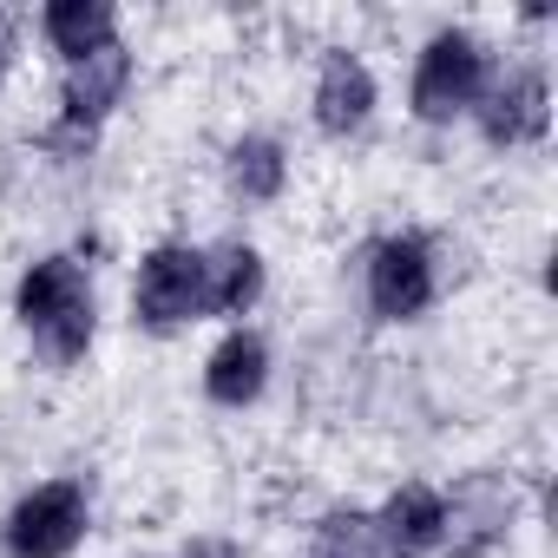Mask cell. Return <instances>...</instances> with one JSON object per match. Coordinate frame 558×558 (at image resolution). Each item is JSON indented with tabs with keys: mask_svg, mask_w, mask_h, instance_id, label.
<instances>
[{
	"mask_svg": "<svg viewBox=\"0 0 558 558\" xmlns=\"http://www.w3.org/2000/svg\"><path fill=\"white\" fill-rule=\"evenodd\" d=\"M21 323L47 349V362H80L93 349V290L73 256H40L21 276Z\"/></svg>",
	"mask_w": 558,
	"mask_h": 558,
	"instance_id": "6da1fadb",
	"label": "cell"
},
{
	"mask_svg": "<svg viewBox=\"0 0 558 558\" xmlns=\"http://www.w3.org/2000/svg\"><path fill=\"white\" fill-rule=\"evenodd\" d=\"M310 558H408L395 545V532L381 525V512H362V506H342L316 525V545Z\"/></svg>",
	"mask_w": 558,
	"mask_h": 558,
	"instance_id": "7c38bea8",
	"label": "cell"
},
{
	"mask_svg": "<svg viewBox=\"0 0 558 558\" xmlns=\"http://www.w3.org/2000/svg\"><path fill=\"white\" fill-rule=\"evenodd\" d=\"M112 27H119V14L99 8V0H53V8H47V40L66 60H86V53L112 47Z\"/></svg>",
	"mask_w": 558,
	"mask_h": 558,
	"instance_id": "4fadbf2b",
	"label": "cell"
},
{
	"mask_svg": "<svg viewBox=\"0 0 558 558\" xmlns=\"http://www.w3.org/2000/svg\"><path fill=\"white\" fill-rule=\"evenodd\" d=\"M545 119H551V106H545V73L538 66L506 73L480 106V125H486L493 145H532V138H545Z\"/></svg>",
	"mask_w": 558,
	"mask_h": 558,
	"instance_id": "ba28073f",
	"label": "cell"
},
{
	"mask_svg": "<svg viewBox=\"0 0 558 558\" xmlns=\"http://www.w3.org/2000/svg\"><path fill=\"white\" fill-rule=\"evenodd\" d=\"M184 558H236V545H230V538H191Z\"/></svg>",
	"mask_w": 558,
	"mask_h": 558,
	"instance_id": "2e32d148",
	"label": "cell"
},
{
	"mask_svg": "<svg viewBox=\"0 0 558 558\" xmlns=\"http://www.w3.org/2000/svg\"><path fill=\"white\" fill-rule=\"evenodd\" d=\"M381 525L395 532V545L414 558V551H434L440 545V493L427 486H401L388 506H381Z\"/></svg>",
	"mask_w": 558,
	"mask_h": 558,
	"instance_id": "9a60e30c",
	"label": "cell"
},
{
	"mask_svg": "<svg viewBox=\"0 0 558 558\" xmlns=\"http://www.w3.org/2000/svg\"><path fill=\"white\" fill-rule=\"evenodd\" d=\"M230 191L243 197V204H269L276 191H283V145H276V138H236L230 145Z\"/></svg>",
	"mask_w": 558,
	"mask_h": 558,
	"instance_id": "5bb4252c",
	"label": "cell"
},
{
	"mask_svg": "<svg viewBox=\"0 0 558 558\" xmlns=\"http://www.w3.org/2000/svg\"><path fill=\"white\" fill-rule=\"evenodd\" d=\"M486 86V53L473 34H440L427 53H421V73H414V112L427 125H447L453 112H466Z\"/></svg>",
	"mask_w": 558,
	"mask_h": 558,
	"instance_id": "5b68a950",
	"label": "cell"
},
{
	"mask_svg": "<svg viewBox=\"0 0 558 558\" xmlns=\"http://www.w3.org/2000/svg\"><path fill=\"white\" fill-rule=\"evenodd\" d=\"M8 60H14V27H8V14H0V80H8Z\"/></svg>",
	"mask_w": 558,
	"mask_h": 558,
	"instance_id": "e0dca14e",
	"label": "cell"
},
{
	"mask_svg": "<svg viewBox=\"0 0 558 558\" xmlns=\"http://www.w3.org/2000/svg\"><path fill=\"white\" fill-rule=\"evenodd\" d=\"M138 323L145 329H178V323H197L204 316V256L184 250V243H158L145 263H138Z\"/></svg>",
	"mask_w": 558,
	"mask_h": 558,
	"instance_id": "277c9868",
	"label": "cell"
},
{
	"mask_svg": "<svg viewBox=\"0 0 558 558\" xmlns=\"http://www.w3.org/2000/svg\"><path fill=\"white\" fill-rule=\"evenodd\" d=\"M263 381H269V349H263V336L236 329V336H223V342L210 349L204 395H210L217 408H243V401H256Z\"/></svg>",
	"mask_w": 558,
	"mask_h": 558,
	"instance_id": "9c48e42d",
	"label": "cell"
},
{
	"mask_svg": "<svg viewBox=\"0 0 558 558\" xmlns=\"http://www.w3.org/2000/svg\"><path fill=\"white\" fill-rule=\"evenodd\" d=\"M368 112H375V80H368V66H362L355 53H329L323 86H316V125L342 138V132H362Z\"/></svg>",
	"mask_w": 558,
	"mask_h": 558,
	"instance_id": "30bf717a",
	"label": "cell"
},
{
	"mask_svg": "<svg viewBox=\"0 0 558 558\" xmlns=\"http://www.w3.org/2000/svg\"><path fill=\"white\" fill-rule=\"evenodd\" d=\"M512 525V486L506 473H466L453 486V499H440V545L453 558H480L506 538Z\"/></svg>",
	"mask_w": 558,
	"mask_h": 558,
	"instance_id": "8992f818",
	"label": "cell"
},
{
	"mask_svg": "<svg viewBox=\"0 0 558 558\" xmlns=\"http://www.w3.org/2000/svg\"><path fill=\"white\" fill-rule=\"evenodd\" d=\"M80 538H86V486L80 480L34 486L8 519V551L14 558H66Z\"/></svg>",
	"mask_w": 558,
	"mask_h": 558,
	"instance_id": "3957f363",
	"label": "cell"
},
{
	"mask_svg": "<svg viewBox=\"0 0 558 558\" xmlns=\"http://www.w3.org/2000/svg\"><path fill=\"white\" fill-rule=\"evenodd\" d=\"M440 290V263H434V243L427 236H388L375 243V263H368V310L381 323H414Z\"/></svg>",
	"mask_w": 558,
	"mask_h": 558,
	"instance_id": "7a4b0ae2",
	"label": "cell"
},
{
	"mask_svg": "<svg viewBox=\"0 0 558 558\" xmlns=\"http://www.w3.org/2000/svg\"><path fill=\"white\" fill-rule=\"evenodd\" d=\"M263 296V256L250 243H223L204 256V310L210 316H243Z\"/></svg>",
	"mask_w": 558,
	"mask_h": 558,
	"instance_id": "8fae6325",
	"label": "cell"
},
{
	"mask_svg": "<svg viewBox=\"0 0 558 558\" xmlns=\"http://www.w3.org/2000/svg\"><path fill=\"white\" fill-rule=\"evenodd\" d=\"M132 86V53L112 40V47H99V53H86V60H73L66 66V132H86L93 138V125L119 106V93Z\"/></svg>",
	"mask_w": 558,
	"mask_h": 558,
	"instance_id": "52a82bcc",
	"label": "cell"
}]
</instances>
